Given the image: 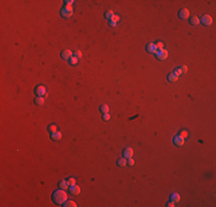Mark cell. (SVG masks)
<instances>
[{
	"instance_id": "obj_1",
	"label": "cell",
	"mask_w": 216,
	"mask_h": 207,
	"mask_svg": "<svg viewBox=\"0 0 216 207\" xmlns=\"http://www.w3.org/2000/svg\"><path fill=\"white\" fill-rule=\"evenodd\" d=\"M67 198H68V196L66 193V190H62V189L54 191L53 195H52V200L57 205H63L67 201Z\"/></svg>"
},
{
	"instance_id": "obj_2",
	"label": "cell",
	"mask_w": 216,
	"mask_h": 207,
	"mask_svg": "<svg viewBox=\"0 0 216 207\" xmlns=\"http://www.w3.org/2000/svg\"><path fill=\"white\" fill-rule=\"evenodd\" d=\"M74 14V9H72L71 6H66L61 9V16L65 17V19H68L70 16H72Z\"/></svg>"
},
{
	"instance_id": "obj_3",
	"label": "cell",
	"mask_w": 216,
	"mask_h": 207,
	"mask_svg": "<svg viewBox=\"0 0 216 207\" xmlns=\"http://www.w3.org/2000/svg\"><path fill=\"white\" fill-rule=\"evenodd\" d=\"M34 94L37 97H44L46 98L47 97V92H46V87L44 85H38L36 89H34Z\"/></svg>"
},
{
	"instance_id": "obj_4",
	"label": "cell",
	"mask_w": 216,
	"mask_h": 207,
	"mask_svg": "<svg viewBox=\"0 0 216 207\" xmlns=\"http://www.w3.org/2000/svg\"><path fill=\"white\" fill-rule=\"evenodd\" d=\"M155 55H156V59H158V60L163 61L168 58V51L163 49H161V51H158Z\"/></svg>"
},
{
	"instance_id": "obj_5",
	"label": "cell",
	"mask_w": 216,
	"mask_h": 207,
	"mask_svg": "<svg viewBox=\"0 0 216 207\" xmlns=\"http://www.w3.org/2000/svg\"><path fill=\"white\" fill-rule=\"evenodd\" d=\"M200 23H202V24L206 25V26L212 25L213 24V17L210 15H204L200 19Z\"/></svg>"
},
{
	"instance_id": "obj_6",
	"label": "cell",
	"mask_w": 216,
	"mask_h": 207,
	"mask_svg": "<svg viewBox=\"0 0 216 207\" xmlns=\"http://www.w3.org/2000/svg\"><path fill=\"white\" fill-rule=\"evenodd\" d=\"M74 55V53L71 51H69V49H65V51H62L61 52V58L63 59V60H70Z\"/></svg>"
},
{
	"instance_id": "obj_7",
	"label": "cell",
	"mask_w": 216,
	"mask_h": 207,
	"mask_svg": "<svg viewBox=\"0 0 216 207\" xmlns=\"http://www.w3.org/2000/svg\"><path fill=\"white\" fill-rule=\"evenodd\" d=\"M172 143H174L176 146L181 147V146H183V145L185 144V140H184V138H183V137H181V136H176L174 139H172Z\"/></svg>"
},
{
	"instance_id": "obj_8",
	"label": "cell",
	"mask_w": 216,
	"mask_h": 207,
	"mask_svg": "<svg viewBox=\"0 0 216 207\" xmlns=\"http://www.w3.org/2000/svg\"><path fill=\"white\" fill-rule=\"evenodd\" d=\"M178 16H179V19H183V20L189 19V16H190L189 9H186V8H183V9H181V11H179V13H178Z\"/></svg>"
},
{
	"instance_id": "obj_9",
	"label": "cell",
	"mask_w": 216,
	"mask_h": 207,
	"mask_svg": "<svg viewBox=\"0 0 216 207\" xmlns=\"http://www.w3.org/2000/svg\"><path fill=\"white\" fill-rule=\"evenodd\" d=\"M146 51H147L148 53H152V54H156L158 49H156V46L154 43H149V44L146 46Z\"/></svg>"
},
{
	"instance_id": "obj_10",
	"label": "cell",
	"mask_w": 216,
	"mask_h": 207,
	"mask_svg": "<svg viewBox=\"0 0 216 207\" xmlns=\"http://www.w3.org/2000/svg\"><path fill=\"white\" fill-rule=\"evenodd\" d=\"M132 155H133V150L131 147H126V148L123 150V157H124L125 159L132 158Z\"/></svg>"
},
{
	"instance_id": "obj_11",
	"label": "cell",
	"mask_w": 216,
	"mask_h": 207,
	"mask_svg": "<svg viewBox=\"0 0 216 207\" xmlns=\"http://www.w3.org/2000/svg\"><path fill=\"white\" fill-rule=\"evenodd\" d=\"M186 72H187V67H186V66H182V67H179V68H177V69H175L174 73L179 77V76L184 75Z\"/></svg>"
},
{
	"instance_id": "obj_12",
	"label": "cell",
	"mask_w": 216,
	"mask_h": 207,
	"mask_svg": "<svg viewBox=\"0 0 216 207\" xmlns=\"http://www.w3.org/2000/svg\"><path fill=\"white\" fill-rule=\"evenodd\" d=\"M69 190H70V193L71 195H74V196H77V195H80V186H78V185H71V186H69Z\"/></svg>"
},
{
	"instance_id": "obj_13",
	"label": "cell",
	"mask_w": 216,
	"mask_h": 207,
	"mask_svg": "<svg viewBox=\"0 0 216 207\" xmlns=\"http://www.w3.org/2000/svg\"><path fill=\"white\" fill-rule=\"evenodd\" d=\"M62 138V134L59 131L54 132V134H51V139L54 140V142H59V140Z\"/></svg>"
},
{
	"instance_id": "obj_14",
	"label": "cell",
	"mask_w": 216,
	"mask_h": 207,
	"mask_svg": "<svg viewBox=\"0 0 216 207\" xmlns=\"http://www.w3.org/2000/svg\"><path fill=\"white\" fill-rule=\"evenodd\" d=\"M177 79H178V76L176 75V74H175L174 72H172V73H170V74L168 75V81H169V82H170V83H174V82H176Z\"/></svg>"
},
{
	"instance_id": "obj_15",
	"label": "cell",
	"mask_w": 216,
	"mask_h": 207,
	"mask_svg": "<svg viewBox=\"0 0 216 207\" xmlns=\"http://www.w3.org/2000/svg\"><path fill=\"white\" fill-rule=\"evenodd\" d=\"M44 101H45V98H44V97H36V99H34V104L37 106L44 105Z\"/></svg>"
},
{
	"instance_id": "obj_16",
	"label": "cell",
	"mask_w": 216,
	"mask_h": 207,
	"mask_svg": "<svg viewBox=\"0 0 216 207\" xmlns=\"http://www.w3.org/2000/svg\"><path fill=\"white\" fill-rule=\"evenodd\" d=\"M190 23H191L192 25H197V24L200 23V19H199L198 16H193V17H191V20H190Z\"/></svg>"
},
{
	"instance_id": "obj_17",
	"label": "cell",
	"mask_w": 216,
	"mask_h": 207,
	"mask_svg": "<svg viewBox=\"0 0 216 207\" xmlns=\"http://www.w3.org/2000/svg\"><path fill=\"white\" fill-rule=\"evenodd\" d=\"M59 186H60V189H62V190H67V189L69 188V184L67 181H61L60 183H59Z\"/></svg>"
},
{
	"instance_id": "obj_18",
	"label": "cell",
	"mask_w": 216,
	"mask_h": 207,
	"mask_svg": "<svg viewBox=\"0 0 216 207\" xmlns=\"http://www.w3.org/2000/svg\"><path fill=\"white\" fill-rule=\"evenodd\" d=\"M114 17V13L112 11H107L105 13V19H107L108 21H112V19Z\"/></svg>"
},
{
	"instance_id": "obj_19",
	"label": "cell",
	"mask_w": 216,
	"mask_h": 207,
	"mask_svg": "<svg viewBox=\"0 0 216 207\" xmlns=\"http://www.w3.org/2000/svg\"><path fill=\"white\" fill-rule=\"evenodd\" d=\"M179 200H181V196H179L178 193H172V195H171V201L178 203Z\"/></svg>"
},
{
	"instance_id": "obj_20",
	"label": "cell",
	"mask_w": 216,
	"mask_h": 207,
	"mask_svg": "<svg viewBox=\"0 0 216 207\" xmlns=\"http://www.w3.org/2000/svg\"><path fill=\"white\" fill-rule=\"evenodd\" d=\"M62 206H65V207H76L77 205H76V203L75 201H71V200H67Z\"/></svg>"
},
{
	"instance_id": "obj_21",
	"label": "cell",
	"mask_w": 216,
	"mask_h": 207,
	"mask_svg": "<svg viewBox=\"0 0 216 207\" xmlns=\"http://www.w3.org/2000/svg\"><path fill=\"white\" fill-rule=\"evenodd\" d=\"M47 129H48V131L51 132V134H54V132L57 131V125H55V124H49Z\"/></svg>"
},
{
	"instance_id": "obj_22",
	"label": "cell",
	"mask_w": 216,
	"mask_h": 207,
	"mask_svg": "<svg viewBox=\"0 0 216 207\" xmlns=\"http://www.w3.org/2000/svg\"><path fill=\"white\" fill-rule=\"evenodd\" d=\"M100 110H101V113H103V114L109 113V107L107 105H101L100 106Z\"/></svg>"
},
{
	"instance_id": "obj_23",
	"label": "cell",
	"mask_w": 216,
	"mask_h": 207,
	"mask_svg": "<svg viewBox=\"0 0 216 207\" xmlns=\"http://www.w3.org/2000/svg\"><path fill=\"white\" fill-rule=\"evenodd\" d=\"M117 165L120 166V167H124V166H126V159H120V160H117Z\"/></svg>"
},
{
	"instance_id": "obj_24",
	"label": "cell",
	"mask_w": 216,
	"mask_h": 207,
	"mask_svg": "<svg viewBox=\"0 0 216 207\" xmlns=\"http://www.w3.org/2000/svg\"><path fill=\"white\" fill-rule=\"evenodd\" d=\"M156 46V49H158V51H161V49H163V47H164V45H163V43H161V41H159V43H156L155 44Z\"/></svg>"
},
{
	"instance_id": "obj_25",
	"label": "cell",
	"mask_w": 216,
	"mask_h": 207,
	"mask_svg": "<svg viewBox=\"0 0 216 207\" xmlns=\"http://www.w3.org/2000/svg\"><path fill=\"white\" fill-rule=\"evenodd\" d=\"M67 182H68L69 186H71V185H75V184H76V180H75V178H72V177H70V178H69Z\"/></svg>"
},
{
	"instance_id": "obj_26",
	"label": "cell",
	"mask_w": 216,
	"mask_h": 207,
	"mask_svg": "<svg viewBox=\"0 0 216 207\" xmlns=\"http://www.w3.org/2000/svg\"><path fill=\"white\" fill-rule=\"evenodd\" d=\"M82 55H83V54H82V52H80V51H76V52H74V57L77 58V59H80V58H82Z\"/></svg>"
},
{
	"instance_id": "obj_27",
	"label": "cell",
	"mask_w": 216,
	"mask_h": 207,
	"mask_svg": "<svg viewBox=\"0 0 216 207\" xmlns=\"http://www.w3.org/2000/svg\"><path fill=\"white\" fill-rule=\"evenodd\" d=\"M102 119H103V120H105V121H109V120H110V115H109V113H106V114H103Z\"/></svg>"
},
{
	"instance_id": "obj_28",
	"label": "cell",
	"mask_w": 216,
	"mask_h": 207,
	"mask_svg": "<svg viewBox=\"0 0 216 207\" xmlns=\"http://www.w3.org/2000/svg\"><path fill=\"white\" fill-rule=\"evenodd\" d=\"M126 163L129 166H133V163H135V160L133 159H131V158H129L128 159V161H126Z\"/></svg>"
},
{
	"instance_id": "obj_29",
	"label": "cell",
	"mask_w": 216,
	"mask_h": 207,
	"mask_svg": "<svg viewBox=\"0 0 216 207\" xmlns=\"http://www.w3.org/2000/svg\"><path fill=\"white\" fill-rule=\"evenodd\" d=\"M77 60H78V59H77V58H75V57L71 58V59H70V63H71V64H76V63H77Z\"/></svg>"
},
{
	"instance_id": "obj_30",
	"label": "cell",
	"mask_w": 216,
	"mask_h": 207,
	"mask_svg": "<svg viewBox=\"0 0 216 207\" xmlns=\"http://www.w3.org/2000/svg\"><path fill=\"white\" fill-rule=\"evenodd\" d=\"M118 20H120V16H118V15H114V17L112 19V21H113V22H115V23H117Z\"/></svg>"
},
{
	"instance_id": "obj_31",
	"label": "cell",
	"mask_w": 216,
	"mask_h": 207,
	"mask_svg": "<svg viewBox=\"0 0 216 207\" xmlns=\"http://www.w3.org/2000/svg\"><path fill=\"white\" fill-rule=\"evenodd\" d=\"M179 136H181V137H183V138L185 139L186 137H187V132H186V131H182V132H181V135H179Z\"/></svg>"
},
{
	"instance_id": "obj_32",
	"label": "cell",
	"mask_w": 216,
	"mask_h": 207,
	"mask_svg": "<svg viewBox=\"0 0 216 207\" xmlns=\"http://www.w3.org/2000/svg\"><path fill=\"white\" fill-rule=\"evenodd\" d=\"M167 206H168V207H174V206H175V203H174V201H170V203L167 204Z\"/></svg>"
},
{
	"instance_id": "obj_33",
	"label": "cell",
	"mask_w": 216,
	"mask_h": 207,
	"mask_svg": "<svg viewBox=\"0 0 216 207\" xmlns=\"http://www.w3.org/2000/svg\"><path fill=\"white\" fill-rule=\"evenodd\" d=\"M110 25H112V26H115V25H116V23L113 22V21H110Z\"/></svg>"
}]
</instances>
